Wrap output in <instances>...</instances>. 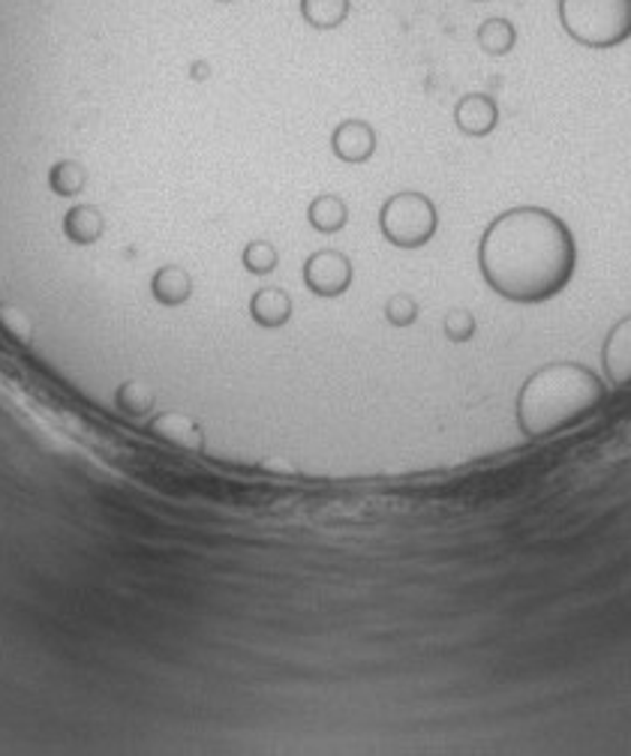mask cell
Returning <instances> with one entry per match:
<instances>
[{
  "mask_svg": "<svg viewBox=\"0 0 631 756\" xmlns=\"http://www.w3.org/2000/svg\"><path fill=\"white\" fill-rule=\"evenodd\" d=\"M514 42H517V30H514V24L508 19L482 21V28H478V49L484 55L503 58V55H508L514 49Z\"/></svg>",
  "mask_w": 631,
  "mask_h": 756,
  "instance_id": "obj_14",
  "label": "cell"
},
{
  "mask_svg": "<svg viewBox=\"0 0 631 756\" xmlns=\"http://www.w3.org/2000/svg\"><path fill=\"white\" fill-rule=\"evenodd\" d=\"M379 228H382L388 244L400 246V249H418V246L434 240L436 228H439V214L425 193L404 189L382 205Z\"/></svg>",
  "mask_w": 631,
  "mask_h": 756,
  "instance_id": "obj_4",
  "label": "cell"
},
{
  "mask_svg": "<svg viewBox=\"0 0 631 756\" xmlns=\"http://www.w3.org/2000/svg\"><path fill=\"white\" fill-rule=\"evenodd\" d=\"M331 150L346 166H361L376 154V129L367 120H343L331 132Z\"/></svg>",
  "mask_w": 631,
  "mask_h": 756,
  "instance_id": "obj_6",
  "label": "cell"
},
{
  "mask_svg": "<svg viewBox=\"0 0 631 756\" xmlns=\"http://www.w3.org/2000/svg\"><path fill=\"white\" fill-rule=\"evenodd\" d=\"M151 295L163 306H181L187 304L193 295V279L184 267L163 265L151 279Z\"/></svg>",
  "mask_w": 631,
  "mask_h": 756,
  "instance_id": "obj_10",
  "label": "cell"
},
{
  "mask_svg": "<svg viewBox=\"0 0 631 756\" xmlns=\"http://www.w3.org/2000/svg\"><path fill=\"white\" fill-rule=\"evenodd\" d=\"M217 3H235V0H217Z\"/></svg>",
  "mask_w": 631,
  "mask_h": 756,
  "instance_id": "obj_21",
  "label": "cell"
},
{
  "mask_svg": "<svg viewBox=\"0 0 631 756\" xmlns=\"http://www.w3.org/2000/svg\"><path fill=\"white\" fill-rule=\"evenodd\" d=\"M307 219H310V226L319 235H337L349 223V207L334 193H322V196H316L310 202V207H307Z\"/></svg>",
  "mask_w": 631,
  "mask_h": 756,
  "instance_id": "obj_11",
  "label": "cell"
},
{
  "mask_svg": "<svg viewBox=\"0 0 631 756\" xmlns=\"http://www.w3.org/2000/svg\"><path fill=\"white\" fill-rule=\"evenodd\" d=\"M241 262L247 267L250 274L256 276H268L276 271V262H280V253L271 240H250L241 253Z\"/></svg>",
  "mask_w": 631,
  "mask_h": 756,
  "instance_id": "obj_16",
  "label": "cell"
},
{
  "mask_svg": "<svg viewBox=\"0 0 631 756\" xmlns=\"http://www.w3.org/2000/svg\"><path fill=\"white\" fill-rule=\"evenodd\" d=\"M301 19L316 30H334L349 19L352 0H301Z\"/></svg>",
  "mask_w": 631,
  "mask_h": 756,
  "instance_id": "obj_13",
  "label": "cell"
},
{
  "mask_svg": "<svg viewBox=\"0 0 631 756\" xmlns=\"http://www.w3.org/2000/svg\"><path fill=\"white\" fill-rule=\"evenodd\" d=\"M85 184H88V175H85V168H81L79 163H72V159H64V163H58V166L49 171V187L51 193H58V196H79L81 189H85Z\"/></svg>",
  "mask_w": 631,
  "mask_h": 756,
  "instance_id": "obj_15",
  "label": "cell"
},
{
  "mask_svg": "<svg viewBox=\"0 0 631 756\" xmlns=\"http://www.w3.org/2000/svg\"><path fill=\"white\" fill-rule=\"evenodd\" d=\"M602 366L613 387H631V313L613 324L604 336Z\"/></svg>",
  "mask_w": 631,
  "mask_h": 756,
  "instance_id": "obj_7",
  "label": "cell"
},
{
  "mask_svg": "<svg viewBox=\"0 0 631 756\" xmlns=\"http://www.w3.org/2000/svg\"><path fill=\"white\" fill-rule=\"evenodd\" d=\"M0 327L16 340H28L30 336V318L28 313H21L19 306L0 304Z\"/></svg>",
  "mask_w": 631,
  "mask_h": 756,
  "instance_id": "obj_19",
  "label": "cell"
},
{
  "mask_svg": "<svg viewBox=\"0 0 631 756\" xmlns=\"http://www.w3.org/2000/svg\"><path fill=\"white\" fill-rule=\"evenodd\" d=\"M604 403V382L590 366L556 361L535 370L517 393V426L530 439L590 421Z\"/></svg>",
  "mask_w": 631,
  "mask_h": 756,
  "instance_id": "obj_2",
  "label": "cell"
},
{
  "mask_svg": "<svg viewBox=\"0 0 631 756\" xmlns=\"http://www.w3.org/2000/svg\"><path fill=\"white\" fill-rule=\"evenodd\" d=\"M385 318H388V324H395V327H409L418 318V301L412 295H406V292H397L385 304Z\"/></svg>",
  "mask_w": 631,
  "mask_h": 756,
  "instance_id": "obj_17",
  "label": "cell"
},
{
  "mask_svg": "<svg viewBox=\"0 0 631 756\" xmlns=\"http://www.w3.org/2000/svg\"><path fill=\"white\" fill-rule=\"evenodd\" d=\"M103 228H106V219H103V214L94 205L72 207L64 216V235L79 246L97 244L99 237H103Z\"/></svg>",
  "mask_w": 631,
  "mask_h": 756,
  "instance_id": "obj_12",
  "label": "cell"
},
{
  "mask_svg": "<svg viewBox=\"0 0 631 756\" xmlns=\"http://www.w3.org/2000/svg\"><path fill=\"white\" fill-rule=\"evenodd\" d=\"M475 315L466 313V310H452V313L443 318V331L452 343H469L475 336Z\"/></svg>",
  "mask_w": 631,
  "mask_h": 756,
  "instance_id": "obj_18",
  "label": "cell"
},
{
  "mask_svg": "<svg viewBox=\"0 0 631 756\" xmlns=\"http://www.w3.org/2000/svg\"><path fill=\"white\" fill-rule=\"evenodd\" d=\"M207 76H211L207 63H193V79H207Z\"/></svg>",
  "mask_w": 631,
  "mask_h": 756,
  "instance_id": "obj_20",
  "label": "cell"
},
{
  "mask_svg": "<svg viewBox=\"0 0 631 756\" xmlns=\"http://www.w3.org/2000/svg\"><path fill=\"white\" fill-rule=\"evenodd\" d=\"M304 285L319 297H340L352 285V262L340 249H319L304 262Z\"/></svg>",
  "mask_w": 631,
  "mask_h": 756,
  "instance_id": "obj_5",
  "label": "cell"
},
{
  "mask_svg": "<svg viewBox=\"0 0 631 756\" xmlns=\"http://www.w3.org/2000/svg\"><path fill=\"white\" fill-rule=\"evenodd\" d=\"M560 24L586 49H617L631 37V0H560Z\"/></svg>",
  "mask_w": 631,
  "mask_h": 756,
  "instance_id": "obj_3",
  "label": "cell"
},
{
  "mask_svg": "<svg viewBox=\"0 0 631 756\" xmlns=\"http://www.w3.org/2000/svg\"><path fill=\"white\" fill-rule=\"evenodd\" d=\"M250 315H253V322L259 327H268V331L283 327L292 318V297L283 288H276V285H265V288H259L256 295L250 297Z\"/></svg>",
  "mask_w": 631,
  "mask_h": 756,
  "instance_id": "obj_9",
  "label": "cell"
},
{
  "mask_svg": "<svg viewBox=\"0 0 631 756\" xmlns=\"http://www.w3.org/2000/svg\"><path fill=\"white\" fill-rule=\"evenodd\" d=\"M577 246L572 228L547 207L499 214L478 246L484 283L514 304H544L572 283Z\"/></svg>",
  "mask_w": 631,
  "mask_h": 756,
  "instance_id": "obj_1",
  "label": "cell"
},
{
  "mask_svg": "<svg viewBox=\"0 0 631 756\" xmlns=\"http://www.w3.org/2000/svg\"><path fill=\"white\" fill-rule=\"evenodd\" d=\"M469 3H484V0H469Z\"/></svg>",
  "mask_w": 631,
  "mask_h": 756,
  "instance_id": "obj_22",
  "label": "cell"
},
{
  "mask_svg": "<svg viewBox=\"0 0 631 756\" xmlns=\"http://www.w3.org/2000/svg\"><path fill=\"white\" fill-rule=\"evenodd\" d=\"M454 124L469 138L491 136L499 124V106L494 97L487 94H466L457 106H454Z\"/></svg>",
  "mask_w": 631,
  "mask_h": 756,
  "instance_id": "obj_8",
  "label": "cell"
}]
</instances>
